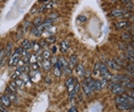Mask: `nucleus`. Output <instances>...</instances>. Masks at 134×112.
Segmentation results:
<instances>
[{
    "label": "nucleus",
    "instance_id": "obj_1",
    "mask_svg": "<svg viewBox=\"0 0 134 112\" xmlns=\"http://www.w3.org/2000/svg\"><path fill=\"white\" fill-rule=\"evenodd\" d=\"M75 84H76V79H75V78H72V77H69L67 79V81H65V87H67V90H68V93H69L70 98H73L75 97V94H76L73 91Z\"/></svg>",
    "mask_w": 134,
    "mask_h": 112
},
{
    "label": "nucleus",
    "instance_id": "obj_2",
    "mask_svg": "<svg viewBox=\"0 0 134 112\" xmlns=\"http://www.w3.org/2000/svg\"><path fill=\"white\" fill-rule=\"evenodd\" d=\"M109 87H110L111 91H112L113 94H116V95H119V94H123L125 91V88L120 85V82H115V81H111L110 85H109Z\"/></svg>",
    "mask_w": 134,
    "mask_h": 112
},
{
    "label": "nucleus",
    "instance_id": "obj_3",
    "mask_svg": "<svg viewBox=\"0 0 134 112\" xmlns=\"http://www.w3.org/2000/svg\"><path fill=\"white\" fill-rule=\"evenodd\" d=\"M99 74H101L106 79H110L111 78V73L109 72L107 65H104L103 63H99Z\"/></svg>",
    "mask_w": 134,
    "mask_h": 112
},
{
    "label": "nucleus",
    "instance_id": "obj_4",
    "mask_svg": "<svg viewBox=\"0 0 134 112\" xmlns=\"http://www.w3.org/2000/svg\"><path fill=\"white\" fill-rule=\"evenodd\" d=\"M21 54H22V48H17V49L14 52V54H13L12 58H10V62H9L10 65H12V66L16 65L17 62H19L20 58H21Z\"/></svg>",
    "mask_w": 134,
    "mask_h": 112
},
{
    "label": "nucleus",
    "instance_id": "obj_5",
    "mask_svg": "<svg viewBox=\"0 0 134 112\" xmlns=\"http://www.w3.org/2000/svg\"><path fill=\"white\" fill-rule=\"evenodd\" d=\"M127 94L126 93H123V94H119V95H116V97H115V102H116V104H119V103H123V102H125V101L127 100Z\"/></svg>",
    "mask_w": 134,
    "mask_h": 112
},
{
    "label": "nucleus",
    "instance_id": "obj_6",
    "mask_svg": "<svg viewBox=\"0 0 134 112\" xmlns=\"http://www.w3.org/2000/svg\"><path fill=\"white\" fill-rule=\"evenodd\" d=\"M131 107H133V105H131L129 103H127L126 101H125V102H123V103L117 104V109L123 110V111H127V110H129Z\"/></svg>",
    "mask_w": 134,
    "mask_h": 112
},
{
    "label": "nucleus",
    "instance_id": "obj_7",
    "mask_svg": "<svg viewBox=\"0 0 134 112\" xmlns=\"http://www.w3.org/2000/svg\"><path fill=\"white\" fill-rule=\"evenodd\" d=\"M107 65H108L107 68H110V69H112V70H119V69L122 68V66L118 65L113 59H108V61H107Z\"/></svg>",
    "mask_w": 134,
    "mask_h": 112
},
{
    "label": "nucleus",
    "instance_id": "obj_8",
    "mask_svg": "<svg viewBox=\"0 0 134 112\" xmlns=\"http://www.w3.org/2000/svg\"><path fill=\"white\" fill-rule=\"evenodd\" d=\"M0 102H1V104H4L5 106H10V104H12V101H10V98L8 97L7 95H3L1 96V98H0Z\"/></svg>",
    "mask_w": 134,
    "mask_h": 112
},
{
    "label": "nucleus",
    "instance_id": "obj_9",
    "mask_svg": "<svg viewBox=\"0 0 134 112\" xmlns=\"http://www.w3.org/2000/svg\"><path fill=\"white\" fill-rule=\"evenodd\" d=\"M128 25H129L128 21H118L115 24V26L117 27V29H126Z\"/></svg>",
    "mask_w": 134,
    "mask_h": 112
},
{
    "label": "nucleus",
    "instance_id": "obj_10",
    "mask_svg": "<svg viewBox=\"0 0 134 112\" xmlns=\"http://www.w3.org/2000/svg\"><path fill=\"white\" fill-rule=\"evenodd\" d=\"M123 14H124L123 9H113V10H111L110 16H112V17H122Z\"/></svg>",
    "mask_w": 134,
    "mask_h": 112
},
{
    "label": "nucleus",
    "instance_id": "obj_11",
    "mask_svg": "<svg viewBox=\"0 0 134 112\" xmlns=\"http://www.w3.org/2000/svg\"><path fill=\"white\" fill-rule=\"evenodd\" d=\"M83 91H84V94H85L86 96H91V95H92V93H93L92 89L87 86V84H86L85 81L83 82Z\"/></svg>",
    "mask_w": 134,
    "mask_h": 112
},
{
    "label": "nucleus",
    "instance_id": "obj_12",
    "mask_svg": "<svg viewBox=\"0 0 134 112\" xmlns=\"http://www.w3.org/2000/svg\"><path fill=\"white\" fill-rule=\"evenodd\" d=\"M68 49H69V42H68L67 40H63L62 42L60 43V50L62 53H65Z\"/></svg>",
    "mask_w": 134,
    "mask_h": 112
},
{
    "label": "nucleus",
    "instance_id": "obj_13",
    "mask_svg": "<svg viewBox=\"0 0 134 112\" xmlns=\"http://www.w3.org/2000/svg\"><path fill=\"white\" fill-rule=\"evenodd\" d=\"M68 65H69V68H73V66H76L77 65V56L72 55V56L70 57V59H69V63H68Z\"/></svg>",
    "mask_w": 134,
    "mask_h": 112
},
{
    "label": "nucleus",
    "instance_id": "obj_14",
    "mask_svg": "<svg viewBox=\"0 0 134 112\" xmlns=\"http://www.w3.org/2000/svg\"><path fill=\"white\" fill-rule=\"evenodd\" d=\"M42 26L41 25H39V26H37V27H33V30H32V33L35 34L36 37H39L40 34H41V32H42Z\"/></svg>",
    "mask_w": 134,
    "mask_h": 112
},
{
    "label": "nucleus",
    "instance_id": "obj_15",
    "mask_svg": "<svg viewBox=\"0 0 134 112\" xmlns=\"http://www.w3.org/2000/svg\"><path fill=\"white\" fill-rule=\"evenodd\" d=\"M22 50H29L31 49V42L29 40H24L23 42H22Z\"/></svg>",
    "mask_w": 134,
    "mask_h": 112
},
{
    "label": "nucleus",
    "instance_id": "obj_16",
    "mask_svg": "<svg viewBox=\"0 0 134 112\" xmlns=\"http://www.w3.org/2000/svg\"><path fill=\"white\" fill-rule=\"evenodd\" d=\"M16 85H15V82L14 81H10L9 84H8V86H7V89L8 90H10L12 93H14V94H16Z\"/></svg>",
    "mask_w": 134,
    "mask_h": 112
},
{
    "label": "nucleus",
    "instance_id": "obj_17",
    "mask_svg": "<svg viewBox=\"0 0 134 112\" xmlns=\"http://www.w3.org/2000/svg\"><path fill=\"white\" fill-rule=\"evenodd\" d=\"M51 61L49 59H44V62H42V64H41V68L44 69V70H49L51 69Z\"/></svg>",
    "mask_w": 134,
    "mask_h": 112
},
{
    "label": "nucleus",
    "instance_id": "obj_18",
    "mask_svg": "<svg viewBox=\"0 0 134 112\" xmlns=\"http://www.w3.org/2000/svg\"><path fill=\"white\" fill-rule=\"evenodd\" d=\"M122 38H123V40H126V41L131 40L132 41L133 37H132V33H129V32H124V33L122 34Z\"/></svg>",
    "mask_w": 134,
    "mask_h": 112
},
{
    "label": "nucleus",
    "instance_id": "obj_19",
    "mask_svg": "<svg viewBox=\"0 0 134 112\" xmlns=\"http://www.w3.org/2000/svg\"><path fill=\"white\" fill-rule=\"evenodd\" d=\"M54 74L56 75V77H60L61 74H62V70L60 69V66L57 65V64H54Z\"/></svg>",
    "mask_w": 134,
    "mask_h": 112
},
{
    "label": "nucleus",
    "instance_id": "obj_20",
    "mask_svg": "<svg viewBox=\"0 0 134 112\" xmlns=\"http://www.w3.org/2000/svg\"><path fill=\"white\" fill-rule=\"evenodd\" d=\"M41 58L42 59H49L51 58V52L48 49H45L41 54Z\"/></svg>",
    "mask_w": 134,
    "mask_h": 112
},
{
    "label": "nucleus",
    "instance_id": "obj_21",
    "mask_svg": "<svg viewBox=\"0 0 134 112\" xmlns=\"http://www.w3.org/2000/svg\"><path fill=\"white\" fill-rule=\"evenodd\" d=\"M5 59H6V52H5V49H3V50H0V65H3Z\"/></svg>",
    "mask_w": 134,
    "mask_h": 112
},
{
    "label": "nucleus",
    "instance_id": "obj_22",
    "mask_svg": "<svg viewBox=\"0 0 134 112\" xmlns=\"http://www.w3.org/2000/svg\"><path fill=\"white\" fill-rule=\"evenodd\" d=\"M14 82H15V85H16L17 88H23V87H24V81H23V80H21V79H16Z\"/></svg>",
    "mask_w": 134,
    "mask_h": 112
},
{
    "label": "nucleus",
    "instance_id": "obj_23",
    "mask_svg": "<svg viewBox=\"0 0 134 112\" xmlns=\"http://www.w3.org/2000/svg\"><path fill=\"white\" fill-rule=\"evenodd\" d=\"M10 50H12V43H8L7 45V47H6V49H5V52H6V58L7 57H10Z\"/></svg>",
    "mask_w": 134,
    "mask_h": 112
},
{
    "label": "nucleus",
    "instance_id": "obj_24",
    "mask_svg": "<svg viewBox=\"0 0 134 112\" xmlns=\"http://www.w3.org/2000/svg\"><path fill=\"white\" fill-rule=\"evenodd\" d=\"M20 75H21V72H20L19 70H16L14 73H13V77H12V78H13L14 80H16V79H19V78H20Z\"/></svg>",
    "mask_w": 134,
    "mask_h": 112
},
{
    "label": "nucleus",
    "instance_id": "obj_25",
    "mask_svg": "<svg viewBox=\"0 0 134 112\" xmlns=\"http://www.w3.org/2000/svg\"><path fill=\"white\" fill-rule=\"evenodd\" d=\"M107 84H108V79H106V78H103V79H102L101 81H100V86H101V88L106 87Z\"/></svg>",
    "mask_w": 134,
    "mask_h": 112
},
{
    "label": "nucleus",
    "instance_id": "obj_26",
    "mask_svg": "<svg viewBox=\"0 0 134 112\" xmlns=\"http://www.w3.org/2000/svg\"><path fill=\"white\" fill-rule=\"evenodd\" d=\"M56 40V38L54 36H51V37H48V38H46V42H48V43H51V42H54V41Z\"/></svg>",
    "mask_w": 134,
    "mask_h": 112
},
{
    "label": "nucleus",
    "instance_id": "obj_27",
    "mask_svg": "<svg viewBox=\"0 0 134 112\" xmlns=\"http://www.w3.org/2000/svg\"><path fill=\"white\" fill-rule=\"evenodd\" d=\"M39 24H41V18H36V21H33V26L37 27Z\"/></svg>",
    "mask_w": 134,
    "mask_h": 112
},
{
    "label": "nucleus",
    "instance_id": "obj_28",
    "mask_svg": "<svg viewBox=\"0 0 134 112\" xmlns=\"http://www.w3.org/2000/svg\"><path fill=\"white\" fill-rule=\"evenodd\" d=\"M76 69H77V72H78V73H83V72H84L83 65H80V64H78V65H76Z\"/></svg>",
    "mask_w": 134,
    "mask_h": 112
},
{
    "label": "nucleus",
    "instance_id": "obj_29",
    "mask_svg": "<svg viewBox=\"0 0 134 112\" xmlns=\"http://www.w3.org/2000/svg\"><path fill=\"white\" fill-rule=\"evenodd\" d=\"M31 68H32L33 71H37L38 69H39V64H38L37 62H36V63H32V64H31Z\"/></svg>",
    "mask_w": 134,
    "mask_h": 112
},
{
    "label": "nucleus",
    "instance_id": "obj_30",
    "mask_svg": "<svg viewBox=\"0 0 134 112\" xmlns=\"http://www.w3.org/2000/svg\"><path fill=\"white\" fill-rule=\"evenodd\" d=\"M0 112H8L7 106H5V105L1 104V103H0Z\"/></svg>",
    "mask_w": 134,
    "mask_h": 112
},
{
    "label": "nucleus",
    "instance_id": "obj_31",
    "mask_svg": "<svg viewBox=\"0 0 134 112\" xmlns=\"http://www.w3.org/2000/svg\"><path fill=\"white\" fill-rule=\"evenodd\" d=\"M57 14H56V13H52L51 14V15H49V20H52V18H53V20H54V18H57Z\"/></svg>",
    "mask_w": 134,
    "mask_h": 112
},
{
    "label": "nucleus",
    "instance_id": "obj_32",
    "mask_svg": "<svg viewBox=\"0 0 134 112\" xmlns=\"http://www.w3.org/2000/svg\"><path fill=\"white\" fill-rule=\"evenodd\" d=\"M126 94H127V96H128V97H132V98H133V96H134V91H133V90L126 91Z\"/></svg>",
    "mask_w": 134,
    "mask_h": 112
},
{
    "label": "nucleus",
    "instance_id": "obj_33",
    "mask_svg": "<svg viewBox=\"0 0 134 112\" xmlns=\"http://www.w3.org/2000/svg\"><path fill=\"white\" fill-rule=\"evenodd\" d=\"M78 20L80 21V22H86V17H85V16H79Z\"/></svg>",
    "mask_w": 134,
    "mask_h": 112
},
{
    "label": "nucleus",
    "instance_id": "obj_34",
    "mask_svg": "<svg viewBox=\"0 0 134 112\" xmlns=\"http://www.w3.org/2000/svg\"><path fill=\"white\" fill-rule=\"evenodd\" d=\"M68 112H78V111H77V109L75 106H72L71 109H69V111H68Z\"/></svg>",
    "mask_w": 134,
    "mask_h": 112
},
{
    "label": "nucleus",
    "instance_id": "obj_35",
    "mask_svg": "<svg viewBox=\"0 0 134 112\" xmlns=\"http://www.w3.org/2000/svg\"><path fill=\"white\" fill-rule=\"evenodd\" d=\"M36 11H37V7H33V8H32V10H31V14L36 13Z\"/></svg>",
    "mask_w": 134,
    "mask_h": 112
},
{
    "label": "nucleus",
    "instance_id": "obj_36",
    "mask_svg": "<svg viewBox=\"0 0 134 112\" xmlns=\"http://www.w3.org/2000/svg\"><path fill=\"white\" fill-rule=\"evenodd\" d=\"M52 52H53V53H55V52H56V48L54 47V46H53V48H52Z\"/></svg>",
    "mask_w": 134,
    "mask_h": 112
},
{
    "label": "nucleus",
    "instance_id": "obj_37",
    "mask_svg": "<svg viewBox=\"0 0 134 112\" xmlns=\"http://www.w3.org/2000/svg\"><path fill=\"white\" fill-rule=\"evenodd\" d=\"M111 1H116V0H111Z\"/></svg>",
    "mask_w": 134,
    "mask_h": 112
},
{
    "label": "nucleus",
    "instance_id": "obj_38",
    "mask_svg": "<svg viewBox=\"0 0 134 112\" xmlns=\"http://www.w3.org/2000/svg\"><path fill=\"white\" fill-rule=\"evenodd\" d=\"M126 112H127V111H126ZM128 112H129V111H128Z\"/></svg>",
    "mask_w": 134,
    "mask_h": 112
}]
</instances>
